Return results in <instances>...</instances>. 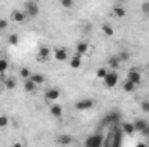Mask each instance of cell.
Segmentation results:
<instances>
[{
	"mask_svg": "<svg viewBox=\"0 0 149 147\" xmlns=\"http://www.w3.org/2000/svg\"><path fill=\"white\" fill-rule=\"evenodd\" d=\"M135 147H148V146H146L144 142H139V144H137V146H135Z\"/></svg>",
	"mask_w": 149,
	"mask_h": 147,
	"instance_id": "36",
	"label": "cell"
},
{
	"mask_svg": "<svg viewBox=\"0 0 149 147\" xmlns=\"http://www.w3.org/2000/svg\"><path fill=\"white\" fill-rule=\"evenodd\" d=\"M30 80H31L37 87H38V85H42V83H45V76H43V74H40V73H33Z\"/></svg>",
	"mask_w": 149,
	"mask_h": 147,
	"instance_id": "20",
	"label": "cell"
},
{
	"mask_svg": "<svg viewBox=\"0 0 149 147\" xmlns=\"http://www.w3.org/2000/svg\"><path fill=\"white\" fill-rule=\"evenodd\" d=\"M50 57H52V50H50L49 47L43 45V47L38 49V59H40V61H49Z\"/></svg>",
	"mask_w": 149,
	"mask_h": 147,
	"instance_id": "11",
	"label": "cell"
},
{
	"mask_svg": "<svg viewBox=\"0 0 149 147\" xmlns=\"http://www.w3.org/2000/svg\"><path fill=\"white\" fill-rule=\"evenodd\" d=\"M19 74H21V78H23V80H30L33 73L30 71V68H21V69H19Z\"/></svg>",
	"mask_w": 149,
	"mask_h": 147,
	"instance_id": "24",
	"label": "cell"
},
{
	"mask_svg": "<svg viewBox=\"0 0 149 147\" xmlns=\"http://www.w3.org/2000/svg\"><path fill=\"white\" fill-rule=\"evenodd\" d=\"M7 125H9V118H7L5 114H0V130L5 128Z\"/></svg>",
	"mask_w": 149,
	"mask_h": 147,
	"instance_id": "28",
	"label": "cell"
},
{
	"mask_svg": "<svg viewBox=\"0 0 149 147\" xmlns=\"http://www.w3.org/2000/svg\"><path fill=\"white\" fill-rule=\"evenodd\" d=\"M7 26H9V21H7V19H3V17H0V31H3Z\"/></svg>",
	"mask_w": 149,
	"mask_h": 147,
	"instance_id": "32",
	"label": "cell"
},
{
	"mask_svg": "<svg viewBox=\"0 0 149 147\" xmlns=\"http://www.w3.org/2000/svg\"><path fill=\"white\" fill-rule=\"evenodd\" d=\"M134 123V126H135V132H144L146 130V126H148V121L146 119H135V121H132Z\"/></svg>",
	"mask_w": 149,
	"mask_h": 147,
	"instance_id": "17",
	"label": "cell"
},
{
	"mask_svg": "<svg viewBox=\"0 0 149 147\" xmlns=\"http://www.w3.org/2000/svg\"><path fill=\"white\" fill-rule=\"evenodd\" d=\"M12 147H24V146H23L21 142H14V144H12Z\"/></svg>",
	"mask_w": 149,
	"mask_h": 147,
	"instance_id": "35",
	"label": "cell"
},
{
	"mask_svg": "<svg viewBox=\"0 0 149 147\" xmlns=\"http://www.w3.org/2000/svg\"><path fill=\"white\" fill-rule=\"evenodd\" d=\"M43 97H45V101H47V102H56V101H59V99H61V90H59V88H56V87H50V88H47V90H45Z\"/></svg>",
	"mask_w": 149,
	"mask_h": 147,
	"instance_id": "4",
	"label": "cell"
},
{
	"mask_svg": "<svg viewBox=\"0 0 149 147\" xmlns=\"http://www.w3.org/2000/svg\"><path fill=\"white\" fill-rule=\"evenodd\" d=\"M23 87H24V90H26L28 94H35V92H37V85H35L31 80H24V81H23Z\"/></svg>",
	"mask_w": 149,
	"mask_h": 147,
	"instance_id": "16",
	"label": "cell"
},
{
	"mask_svg": "<svg viewBox=\"0 0 149 147\" xmlns=\"http://www.w3.org/2000/svg\"><path fill=\"white\" fill-rule=\"evenodd\" d=\"M120 64H121V61L118 59V55H111V57L108 59V69H109V71H116V69L120 68Z\"/></svg>",
	"mask_w": 149,
	"mask_h": 147,
	"instance_id": "13",
	"label": "cell"
},
{
	"mask_svg": "<svg viewBox=\"0 0 149 147\" xmlns=\"http://www.w3.org/2000/svg\"><path fill=\"white\" fill-rule=\"evenodd\" d=\"M70 66H71L73 69H80V68H81V57L74 54L73 57L70 59Z\"/></svg>",
	"mask_w": 149,
	"mask_h": 147,
	"instance_id": "19",
	"label": "cell"
},
{
	"mask_svg": "<svg viewBox=\"0 0 149 147\" xmlns=\"http://www.w3.org/2000/svg\"><path fill=\"white\" fill-rule=\"evenodd\" d=\"M113 12H114V16H116V17H123V16L127 14L125 7H123L121 3H114V7H113Z\"/></svg>",
	"mask_w": 149,
	"mask_h": 147,
	"instance_id": "18",
	"label": "cell"
},
{
	"mask_svg": "<svg viewBox=\"0 0 149 147\" xmlns=\"http://www.w3.org/2000/svg\"><path fill=\"white\" fill-rule=\"evenodd\" d=\"M7 40H9L10 45H17V43H19V35H17V33H10Z\"/></svg>",
	"mask_w": 149,
	"mask_h": 147,
	"instance_id": "26",
	"label": "cell"
},
{
	"mask_svg": "<svg viewBox=\"0 0 149 147\" xmlns=\"http://www.w3.org/2000/svg\"><path fill=\"white\" fill-rule=\"evenodd\" d=\"M101 28H102V33H104L106 37H113V35H114V30H113L111 24H108V23H106V24H102Z\"/></svg>",
	"mask_w": 149,
	"mask_h": 147,
	"instance_id": "22",
	"label": "cell"
},
{
	"mask_svg": "<svg viewBox=\"0 0 149 147\" xmlns=\"http://www.w3.org/2000/svg\"><path fill=\"white\" fill-rule=\"evenodd\" d=\"M73 142V137L70 135V133H61L57 139H56V144L57 147H64V146H70Z\"/></svg>",
	"mask_w": 149,
	"mask_h": 147,
	"instance_id": "9",
	"label": "cell"
},
{
	"mask_svg": "<svg viewBox=\"0 0 149 147\" xmlns=\"http://www.w3.org/2000/svg\"><path fill=\"white\" fill-rule=\"evenodd\" d=\"M116 55H118V59H120L121 62H123V61H127V59L130 57V54H128V52H120V54H116Z\"/></svg>",
	"mask_w": 149,
	"mask_h": 147,
	"instance_id": "31",
	"label": "cell"
},
{
	"mask_svg": "<svg viewBox=\"0 0 149 147\" xmlns=\"http://www.w3.org/2000/svg\"><path fill=\"white\" fill-rule=\"evenodd\" d=\"M94 106H95V101L94 99H88V97L80 99V101L74 102V109L76 111H90Z\"/></svg>",
	"mask_w": 149,
	"mask_h": 147,
	"instance_id": "2",
	"label": "cell"
},
{
	"mask_svg": "<svg viewBox=\"0 0 149 147\" xmlns=\"http://www.w3.org/2000/svg\"><path fill=\"white\" fill-rule=\"evenodd\" d=\"M52 57L56 59V61H68V50L64 49V47H56L54 50H52Z\"/></svg>",
	"mask_w": 149,
	"mask_h": 147,
	"instance_id": "7",
	"label": "cell"
},
{
	"mask_svg": "<svg viewBox=\"0 0 149 147\" xmlns=\"http://www.w3.org/2000/svg\"><path fill=\"white\" fill-rule=\"evenodd\" d=\"M49 112H50L54 118H61V116H63V106H61V104H52V106L49 107Z\"/></svg>",
	"mask_w": 149,
	"mask_h": 147,
	"instance_id": "14",
	"label": "cell"
},
{
	"mask_svg": "<svg viewBox=\"0 0 149 147\" xmlns=\"http://www.w3.org/2000/svg\"><path fill=\"white\" fill-rule=\"evenodd\" d=\"M118 80H120V76H118V73L116 71H109L108 73V76L102 80V83L108 87V88H113V87H116V83H118Z\"/></svg>",
	"mask_w": 149,
	"mask_h": 147,
	"instance_id": "6",
	"label": "cell"
},
{
	"mask_svg": "<svg viewBox=\"0 0 149 147\" xmlns=\"http://www.w3.org/2000/svg\"><path fill=\"white\" fill-rule=\"evenodd\" d=\"M3 87L7 90H14L16 88V78H3Z\"/></svg>",
	"mask_w": 149,
	"mask_h": 147,
	"instance_id": "21",
	"label": "cell"
},
{
	"mask_svg": "<svg viewBox=\"0 0 149 147\" xmlns=\"http://www.w3.org/2000/svg\"><path fill=\"white\" fill-rule=\"evenodd\" d=\"M74 3L71 0H61V7H64V9H71Z\"/></svg>",
	"mask_w": 149,
	"mask_h": 147,
	"instance_id": "30",
	"label": "cell"
},
{
	"mask_svg": "<svg viewBox=\"0 0 149 147\" xmlns=\"http://www.w3.org/2000/svg\"><path fill=\"white\" fill-rule=\"evenodd\" d=\"M120 130H121V133H125V135H132V133H135V126H134V123H128V121L120 123Z\"/></svg>",
	"mask_w": 149,
	"mask_h": 147,
	"instance_id": "12",
	"label": "cell"
},
{
	"mask_svg": "<svg viewBox=\"0 0 149 147\" xmlns=\"http://www.w3.org/2000/svg\"><path fill=\"white\" fill-rule=\"evenodd\" d=\"M102 142H104V137L101 133H94L85 139V147H101Z\"/></svg>",
	"mask_w": 149,
	"mask_h": 147,
	"instance_id": "3",
	"label": "cell"
},
{
	"mask_svg": "<svg viewBox=\"0 0 149 147\" xmlns=\"http://www.w3.org/2000/svg\"><path fill=\"white\" fill-rule=\"evenodd\" d=\"M9 69V61L5 57H0V74H3Z\"/></svg>",
	"mask_w": 149,
	"mask_h": 147,
	"instance_id": "25",
	"label": "cell"
},
{
	"mask_svg": "<svg viewBox=\"0 0 149 147\" xmlns=\"http://www.w3.org/2000/svg\"><path fill=\"white\" fill-rule=\"evenodd\" d=\"M127 81H130V83H134L135 87L142 81V74L139 73V69L137 68H134V69H130L128 71V76H127Z\"/></svg>",
	"mask_w": 149,
	"mask_h": 147,
	"instance_id": "8",
	"label": "cell"
},
{
	"mask_svg": "<svg viewBox=\"0 0 149 147\" xmlns=\"http://www.w3.org/2000/svg\"><path fill=\"white\" fill-rule=\"evenodd\" d=\"M88 49H90V45H88V42H85V40H81V42H78L76 43V55H80V57H83L87 52H88Z\"/></svg>",
	"mask_w": 149,
	"mask_h": 147,
	"instance_id": "10",
	"label": "cell"
},
{
	"mask_svg": "<svg viewBox=\"0 0 149 147\" xmlns=\"http://www.w3.org/2000/svg\"><path fill=\"white\" fill-rule=\"evenodd\" d=\"M141 109L144 111V112H149V99L141 101Z\"/></svg>",
	"mask_w": 149,
	"mask_h": 147,
	"instance_id": "29",
	"label": "cell"
},
{
	"mask_svg": "<svg viewBox=\"0 0 149 147\" xmlns=\"http://www.w3.org/2000/svg\"><path fill=\"white\" fill-rule=\"evenodd\" d=\"M120 118H121V116H120V112L113 111V112H109V114L101 121V125H102V126H106V125H118V123H121V121H120Z\"/></svg>",
	"mask_w": 149,
	"mask_h": 147,
	"instance_id": "5",
	"label": "cell"
},
{
	"mask_svg": "<svg viewBox=\"0 0 149 147\" xmlns=\"http://www.w3.org/2000/svg\"><path fill=\"white\" fill-rule=\"evenodd\" d=\"M23 12L26 14V17H37L38 14H40V5H38L37 2H24L23 3Z\"/></svg>",
	"mask_w": 149,
	"mask_h": 147,
	"instance_id": "1",
	"label": "cell"
},
{
	"mask_svg": "<svg viewBox=\"0 0 149 147\" xmlns=\"http://www.w3.org/2000/svg\"><path fill=\"white\" fill-rule=\"evenodd\" d=\"M142 12H144V14H149V2L142 3Z\"/></svg>",
	"mask_w": 149,
	"mask_h": 147,
	"instance_id": "33",
	"label": "cell"
},
{
	"mask_svg": "<svg viewBox=\"0 0 149 147\" xmlns=\"http://www.w3.org/2000/svg\"><path fill=\"white\" fill-rule=\"evenodd\" d=\"M10 17H12V21H16V23H23V21L26 19V14H24L23 10H17V9H14Z\"/></svg>",
	"mask_w": 149,
	"mask_h": 147,
	"instance_id": "15",
	"label": "cell"
},
{
	"mask_svg": "<svg viewBox=\"0 0 149 147\" xmlns=\"http://www.w3.org/2000/svg\"><path fill=\"white\" fill-rule=\"evenodd\" d=\"M123 90H125V92H134V90H135V85L130 83V81H125V83H123Z\"/></svg>",
	"mask_w": 149,
	"mask_h": 147,
	"instance_id": "27",
	"label": "cell"
},
{
	"mask_svg": "<svg viewBox=\"0 0 149 147\" xmlns=\"http://www.w3.org/2000/svg\"><path fill=\"white\" fill-rule=\"evenodd\" d=\"M108 73H109V69H108V68H99V69L95 71V76H97L99 80H104V78L108 76Z\"/></svg>",
	"mask_w": 149,
	"mask_h": 147,
	"instance_id": "23",
	"label": "cell"
},
{
	"mask_svg": "<svg viewBox=\"0 0 149 147\" xmlns=\"http://www.w3.org/2000/svg\"><path fill=\"white\" fill-rule=\"evenodd\" d=\"M142 135H144V137H148V139H149V123H148V126H146V130L142 132Z\"/></svg>",
	"mask_w": 149,
	"mask_h": 147,
	"instance_id": "34",
	"label": "cell"
}]
</instances>
